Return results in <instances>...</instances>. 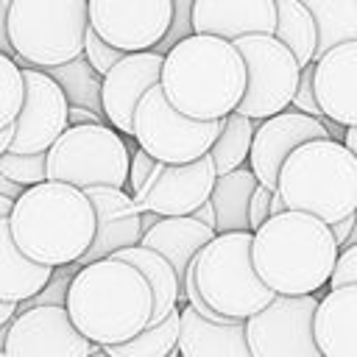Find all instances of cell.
<instances>
[{
    "label": "cell",
    "instance_id": "6",
    "mask_svg": "<svg viewBox=\"0 0 357 357\" xmlns=\"http://www.w3.org/2000/svg\"><path fill=\"white\" fill-rule=\"evenodd\" d=\"M11 56L28 67H59L81 56L86 0H11L3 11Z\"/></svg>",
    "mask_w": 357,
    "mask_h": 357
},
{
    "label": "cell",
    "instance_id": "11",
    "mask_svg": "<svg viewBox=\"0 0 357 357\" xmlns=\"http://www.w3.org/2000/svg\"><path fill=\"white\" fill-rule=\"evenodd\" d=\"M318 293L273 296L265 307L243 318L251 357H321L312 340V310Z\"/></svg>",
    "mask_w": 357,
    "mask_h": 357
},
{
    "label": "cell",
    "instance_id": "40",
    "mask_svg": "<svg viewBox=\"0 0 357 357\" xmlns=\"http://www.w3.org/2000/svg\"><path fill=\"white\" fill-rule=\"evenodd\" d=\"M357 226V212H351V215H346V218H340V220H335V223H329V231H332V240H335V245L337 248H343L346 245V240H349V234H351V229Z\"/></svg>",
    "mask_w": 357,
    "mask_h": 357
},
{
    "label": "cell",
    "instance_id": "26",
    "mask_svg": "<svg viewBox=\"0 0 357 357\" xmlns=\"http://www.w3.org/2000/svg\"><path fill=\"white\" fill-rule=\"evenodd\" d=\"M254 187H257V178L245 165L215 176V184L209 190V201L215 209V231L248 229V198Z\"/></svg>",
    "mask_w": 357,
    "mask_h": 357
},
{
    "label": "cell",
    "instance_id": "20",
    "mask_svg": "<svg viewBox=\"0 0 357 357\" xmlns=\"http://www.w3.org/2000/svg\"><path fill=\"white\" fill-rule=\"evenodd\" d=\"M273 0H190L192 33L237 39L243 33H273Z\"/></svg>",
    "mask_w": 357,
    "mask_h": 357
},
{
    "label": "cell",
    "instance_id": "36",
    "mask_svg": "<svg viewBox=\"0 0 357 357\" xmlns=\"http://www.w3.org/2000/svg\"><path fill=\"white\" fill-rule=\"evenodd\" d=\"M329 287H343V284H357V245H343L337 248V257L332 262Z\"/></svg>",
    "mask_w": 357,
    "mask_h": 357
},
{
    "label": "cell",
    "instance_id": "27",
    "mask_svg": "<svg viewBox=\"0 0 357 357\" xmlns=\"http://www.w3.org/2000/svg\"><path fill=\"white\" fill-rule=\"evenodd\" d=\"M276 8V22H273V36L296 56L298 67L310 64L315 59V17L301 0H273Z\"/></svg>",
    "mask_w": 357,
    "mask_h": 357
},
{
    "label": "cell",
    "instance_id": "25",
    "mask_svg": "<svg viewBox=\"0 0 357 357\" xmlns=\"http://www.w3.org/2000/svg\"><path fill=\"white\" fill-rule=\"evenodd\" d=\"M50 276V265H39L20 254L8 234V220L0 218V301L20 304L31 298Z\"/></svg>",
    "mask_w": 357,
    "mask_h": 357
},
{
    "label": "cell",
    "instance_id": "28",
    "mask_svg": "<svg viewBox=\"0 0 357 357\" xmlns=\"http://www.w3.org/2000/svg\"><path fill=\"white\" fill-rule=\"evenodd\" d=\"M251 134H254V120L240 114V112H229L220 117V131L209 145V159L215 165V173H229L240 165H245L248 159V148H251Z\"/></svg>",
    "mask_w": 357,
    "mask_h": 357
},
{
    "label": "cell",
    "instance_id": "45",
    "mask_svg": "<svg viewBox=\"0 0 357 357\" xmlns=\"http://www.w3.org/2000/svg\"><path fill=\"white\" fill-rule=\"evenodd\" d=\"M17 315V304H8V301H0V324L11 321Z\"/></svg>",
    "mask_w": 357,
    "mask_h": 357
},
{
    "label": "cell",
    "instance_id": "8",
    "mask_svg": "<svg viewBox=\"0 0 357 357\" xmlns=\"http://www.w3.org/2000/svg\"><path fill=\"white\" fill-rule=\"evenodd\" d=\"M128 145L109 123L67 126L45 151V178L73 187L109 184L126 190Z\"/></svg>",
    "mask_w": 357,
    "mask_h": 357
},
{
    "label": "cell",
    "instance_id": "37",
    "mask_svg": "<svg viewBox=\"0 0 357 357\" xmlns=\"http://www.w3.org/2000/svg\"><path fill=\"white\" fill-rule=\"evenodd\" d=\"M290 109L321 117V109H318L315 95H312V61L298 70V81H296V89H293V98H290Z\"/></svg>",
    "mask_w": 357,
    "mask_h": 357
},
{
    "label": "cell",
    "instance_id": "30",
    "mask_svg": "<svg viewBox=\"0 0 357 357\" xmlns=\"http://www.w3.org/2000/svg\"><path fill=\"white\" fill-rule=\"evenodd\" d=\"M315 17V56L324 53L326 47L357 39V0H326L321 8L312 11Z\"/></svg>",
    "mask_w": 357,
    "mask_h": 357
},
{
    "label": "cell",
    "instance_id": "47",
    "mask_svg": "<svg viewBox=\"0 0 357 357\" xmlns=\"http://www.w3.org/2000/svg\"><path fill=\"white\" fill-rule=\"evenodd\" d=\"M11 204H14V201H8V198H3V195H0V218H8Z\"/></svg>",
    "mask_w": 357,
    "mask_h": 357
},
{
    "label": "cell",
    "instance_id": "51",
    "mask_svg": "<svg viewBox=\"0 0 357 357\" xmlns=\"http://www.w3.org/2000/svg\"><path fill=\"white\" fill-rule=\"evenodd\" d=\"M165 357H178V349H170V351H167Z\"/></svg>",
    "mask_w": 357,
    "mask_h": 357
},
{
    "label": "cell",
    "instance_id": "50",
    "mask_svg": "<svg viewBox=\"0 0 357 357\" xmlns=\"http://www.w3.org/2000/svg\"><path fill=\"white\" fill-rule=\"evenodd\" d=\"M89 357H109V354H106V351H103V349H100V346H98V349H95V351H92V354H89Z\"/></svg>",
    "mask_w": 357,
    "mask_h": 357
},
{
    "label": "cell",
    "instance_id": "22",
    "mask_svg": "<svg viewBox=\"0 0 357 357\" xmlns=\"http://www.w3.org/2000/svg\"><path fill=\"white\" fill-rule=\"evenodd\" d=\"M176 349L181 357H251L243 321H209L192 304L178 310Z\"/></svg>",
    "mask_w": 357,
    "mask_h": 357
},
{
    "label": "cell",
    "instance_id": "15",
    "mask_svg": "<svg viewBox=\"0 0 357 357\" xmlns=\"http://www.w3.org/2000/svg\"><path fill=\"white\" fill-rule=\"evenodd\" d=\"M215 165L209 153H201L192 162H156L148 178L137 192H131L137 209H148L159 218L190 215L201 201L209 198L215 184Z\"/></svg>",
    "mask_w": 357,
    "mask_h": 357
},
{
    "label": "cell",
    "instance_id": "44",
    "mask_svg": "<svg viewBox=\"0 0 357 357\" xmlns=\"http://www.w3.org/2000/svg\"><path fill=\"white\" fill-rule=\"evenodd\" d=\"M340 142H343V148H346V151H351V153L357 156V123L343 128V137H340Z\"/></svg>",
    "mask_w": 357,
    "mask_h": 357
},
{
    "label": "cell",
    "instance_id": "41",
    "mask_svg": "<svg viewBox=\"0 0 357 357\" xmlns=\"http://www.w3.org/2000/svg\"><path fill=\"white\" fill-rule=\"evenodd\" d=\"M84 123H106L100 112H92L86 106H67V126H84Z\"/></svg>",
    "mask_w": 357,
    "mask_h": 357
},
{
    "label": "cell",
    "instance_id": "35",
    "mask_svg": "<svg viewBox=\"0 0 357 357\" xmlns=\"http://www.w3.org/2000/svg\"><path fill=\"white\" fill-rule=\"evenodd\" d=\"M81 56H84V61L98 73V75H103L120 56H123V50H117V47H112L109 42H103L92 28H86V33H84V50H81Z\"/></svg>",
    "mask_w": 357,
    "mask_h": 357
},
{
    "label": "cell",
    "instance_id": "38",
    "mask_svg": "<svg viewBox=\"0 0 357 357\" xmlns=\"http://www.w3.org/2000/svg\"><path fill=\"white\" fill-rule=\"evenodd\" d=\"M156 159L151 153H145L139 145L128 148V176H126V187H131V192H137L142 187V181L148 178V173L153 170Z\"/></svg>",
    "mask_w": 357,
    "mask_h": 357
},
{
    "label": "cell",
    "instance_id": "42",
    "mask_svg": "<svg viewBox=\"0 0 357 357\" xmlns=\"http://www.w3.org/2000/svg\"><path fill=\"white\" fill-rule=\"evenodd\" d=\"M190 218H195V220H201V223H206V226L215 229V209H212V201H209V198L201 201V204L190 212Z\"/></svg>",
    "mask_w": 357,
    "mask_h": 357
},
{
    "label": "cell",
    "instance_id": "9",
    "mask_svg": "<svg viewBox=\"0 0 357 357\" xmlns=\"http://www.w3.org/2000/svg\"><path fill=\"white\" fill-rule=\"evenodd\" d=\"M220 131V120H192L176 112L159 84L148 86L131 114V139L156 162H192L209 151Z\"/></svg>",
    "mask_w": 357,
    "mask_h": 357
},
{
    "label": "cell",
    "instance_id": "49",
    "mask_svg": "<svg viewBox=\"0 0 357 357\" xmlns=\"http://www.w3.org/2000/svg\"><path fill=\"white\" fill-rule=\"evenodd\" d=\"M6 332H8V321L0 324V349H3V340H6Z\"/></svg>",
    "mask_w": 357,
    "mask_h": 357
},
{
    "label": "cell",
    "instance_id": "16",
    "mask_svg": "<svg viewBox=\"0 0 357 357\" xmlns=\"http://www.w3.org/2000/svg\"><path fill=\"white\" fill-rule=\"evenodd\" d=\"M318 137H329L321 117L296 112V109H282L276 114H268L262 120H254V134H251V148H248V170L254 173L257 184H265L268 190L276 187V173L279 165L284 162V156L307 142V139H318Z\"/></svg>",
    "mask_w": 357,
    "mask_h": 357
},
{
    "label": "cell",
    "instance_id": "24",
    "mask_svg": "<svg viewBox=\"0 0 357 357\" xmlns=\"http://www.w3.org/2000/svg\"><path fill=\"white\" fill-rule=\"evenodd\" d=\"M112 257L134 265L142 273V279L148 282V287H151V315H148L145 326H153L156 321H162L170 310H176L184 301V287L178 284L170 262L159 251L134 243V245H126V248L114 251Z\"/></svg>",
    "mask_w": 357,
    "mask_h": 357
},
{
    "label": "cell",
    "instance_id": "23",
    "mask_svg": "<svg viewBox=\"0 0 357 357\" xmlns=\"http://www.w3.org/2000/svg\"><path fill=\"white\" fill-rule=\"evenodd\" d=\"M212 234H215L212 226H206L190 215H167V218H156V223L148 231H142L139 245L159 251L170 262L178 284L184 287V271H187L190 259L206 240H212Z\"/></svg>",
    "mask_w": 357,
    "mask_h": 357
},
{
    "label": "cell",
    "instance_id": "5",
    "mask_svg": "<svg viewBox=\"0 0 357 357\" xmlns=\"http://www.w3.org/2000/svg\"><path fill=\"white\" fill-rule=\"evenodd\" d=\"M273 190L284 209H301L335 223L357 212V156L340 139H307L284 156Z\"/></svg>",
    "mask_w": 357,
    "mask_h": 357
},
{
    "label": "cell",
    "instance_id": "34",
    "mask_svg": "<svg viewBox=\"0 0 357 357\" xmlns=\"http://www.w3.org/2000/svg\"><path fill=\"white\" fill-rule=\"evenodd\" d=\"M75 271H78V265H75V262H67V265H56V268H50L47 282H45V284L31 296V298L20 301V304H17V310L36 307V304H59V307H64L67 284H70V279H73V273H75Z\"/></svg>",
    "mask_w": 357,
    "mask_h": 357
},
{
    "label": "cell",
    "instance_id": "32",
    "mask_svg": "<svg viewBox=\"0 0 357 357\" xmlns=\"http://www.w3.org/2000/svg\"><path fill=\"white\" fill-rule=\"evenodd\" d=\"M22 95H25L22 67L11 53L0 50V128L14 123L22 106Z\"/></svg>",
    "mask_w": 357,
    "mask_h": 357
},
{
    "label": "cell",
    "instance_id": "13",
    "mask_svg": "<svg viewBox=\"0 0 357 357\" xmlns=\"http://www.w3.org/2000/svg\"><path fill=\"white\" fill-rule=\"evenodd\" d=\"M98 346L89 343L59 304H36L17 310L3 340L6 357H89Z\"/></svg>",
    "mask_w": 357,
    "mask_h": 357
},
{
    "label": "cell",
    "instance_id": "4",
    "mask_svg": "<svg viewBox=\"0 0 357 357\" xmlns=\"http://www.w3.org/2000/svg\"><path fill=\"white\" fill-rule=\"evenodd\" d=\"M6 220L20 254L50 268L75 262L95 234V209L84 190L53 178L25 187Z\"/></svg>",
    "mask_w": 357,
    "mask_h": 357
},
{
    "label": "cell",
    "instance_id": "3",
    "mask_svg": "<svg viewBox=\"0 0 357 357\" xmlns=\"http://www.w3.org/2000/svg\"><path fill=\"white\" fill-rule=\"evenodd\" d=\"M64 310L89 343H123L148 324L151 287L134 265L117 257H100L73 273Z\"/></svg>",
    "mask_w": 357,
    "mask_h": 357
},
{
    "label": "cell",
    "instance_id": "29",
    "mask_svg": "<svg viewBox=\"0 0 357 357\" xmlns=\"http://www.w3.org/2000/svg\"><path fill=\"white\" fill-rule=\"evenodd\" d=\"M176 335H178V307L170 310L153 326H142L128 340L109 343V346H100V349L109 357H165L170 349H176Z\"/></svg>",
    "mask_w": 357,
    "mask_h": 357
},
{
    "label": "cell",
    "instance_id": "19",
    "mask_svg": "<svg viewBox=\"0 0 357 357\" xmlns=\"http://www.w3.org/2000/svg\"><path fill=\"white\" fill-rule=\"evenodd\" d=\"M84 195L89 198L95 209V234L84 254L75 259V265H86L100 257H112L114 251L139 243L142 229H139V209L134 198L123 187H109V184H92L84 187Z\"/></svg>",
    "mask_w": 357,
    "mask_h": 357
},
{
    "label": "cell",
    "instance_id": "31",
    "mask_svg": "<svg viewBox=\"0 0 357 357\" xmlns=\"http://www.w3.org/2000/svg\"><path fill=\"white\" fill-rule=\"evenodd\" d=\"M47 73L56 78V84L64 89V98L70 106H86L92 112H100V75L84 61V56H75L67 64L47 67Z\"/></svg>",
    "mask_w": 357,
    "mask_h": 357
},
{
    "label": "cell",
    "instance_id": "14",
    "mask_svg": "<svg viewBox=\"0 0 357 357\" xmlns=\"http://www.w3.org/2000/svg\"><path fill=\"white\" fill-rule=\"evenodd\" d=\"M22 67V106L14 117V134L8 142V151L17 153H39L47 151V145L67 128V98L64 89L56 84V78L47 70L39 67Z\"/></svg>",
    "mask_w": 357,
    "mask_h": 357
},
{
    "label": "cell",
    "instance_id": "2",
    "mask_svg": "<svg viewBox=\"0 0 357 357\" xmlns=\"http://www.w3.org/2000/svg\"><path fill=\"white\" fill-rule=\"evenodd\" d=\"M335 257L329 223L301 209L268 215L251 231V265L262 284L279 296L324 290Z\"/></svg>",
    "mask_w": 357,
    "mask_h": 357
},
{
    "label": "cell",
    "instance_id": "39",
    "mask_svg": "<svg viewBox=\"0 0 357 357\" xmlns=\"http://www.w3.org/2000/svg\"><path fill=\"white\" fill-rule=\"evenodd\" d=\"M268 198H271V190L265 184H257L251 190V198H248V231H254L268 218Z\"/></svg>",
    "mask_w": 357,
    "mask_h": 357
},
{
    "label": "cell",
    "instance_id": "18",
    "mask_svg": "<svg viewBox=\"0 0 357 357\" xmlns=\"http://www.w3.org/2000/svg\"><path fill=\"white\" fill-rule=\"evenodd\" d=\"M312 95L321 117L357 123V39L337 42L312 59Z\"/></svg>",
    "mask_w": 357,
    "mask_h": 357
},
{
    "label": "cell",
    "instance_id": "33",
    "mask_svg": "<svg viewBox=\"0 0 357 357\" xmlns=\"http://www.w3.org/2000/svg\"><path fill=\"white\" fill-rule=\"evenodd\" d=\"M0 173L20 187H31L36 181H45V151L39 153H17L3 151L0 153Z\"/></svg>",
    "mask_w": 357,
    "mask_h": 357
},
{
    "label": "cell",
    "instance_id": "10",
    "mask_svg": "<svg viewBox=\"0 0 357 357\" xmlns=\"http://www.w3.org/2000/svg\"><path fill=\"white\" fill-rule=\"evenodd\" d=\"M231 45L245 64V89L234 112L262 120L287 109L301 70L296 56L273 33H243L231 39Z\"/></svg>",
    "mask_w": 357,
    "mask_h": 357
},
{
    "label": "cell",
    "instance_id": "12",
    "mask_svg": "<svg viewBox=\"0 0 357 357\" xmlns=\"http://www.w3.org/2000/svg\"><path fill=\"white\" fill-rule=\"evenodd\" d=\"M173 20V0H86L89 28L112 47L153 50Z\"/></svg>",
    "mask_w": 357,
    "mask_h": 357
},
{
    "label": "cell",
    "instance_id": "17",
    "mask_svg": "<svg viewBox=\"0 0 357 357\" xmlns=\"http://www.w3.org/2000/svg\"><path fill=\"white\" fill-rule=\"evenodd\" d=\"M159 67H162V53L156 50H131L123 53L103 75H100V114L103 120L131 137V114L142 92L153 84H159Z\"/></svg>",
    "mask_w": 357,
    "mask_h": 357
},
{
    "label": "cell",
    "instance_id": "21",
    "mask_svg": "<svg viewBox=\"0 0 357 357\" xmlns=\"http://www.w3.org/2000/svg\"><path fill=\"white\" fill-rule=\"evenodd\" d=\"M312 340L321 357H357V284L329 287L312 310Z\"/></svg>",
    "mask_w": 357,
    "mask_h": 357
},
{
    "label": "cell",
    "instance_id": "1",
    "mask_svg": "<svg viewBox=\"0 0 357 357\" xmlns=\"http://www.w3.org/2000/svg\"><path fill=\"white\" fill-rule=\"evenodd\" d=\"M159 89L176 112L192 120H220L234 112L245 89L243 56L223 36L187 33L162 53Z\"/></svg>",
    "mask_w": 357,
    "mask_h": 357
},
{
    "label": "cell",
    "instance_id": "52",
    "mask_svg": "<svg viewBox=\"0 0 357 357\" xmlns=\"http://www.w3.org/2000/svg\"><path fill=\"white\" fill-rule=\"evenodd\" d=\"M178 357H181V354H178Z\"/></svg>",
    "mask_w": 357,
    "mask_h": 357
},
{
    "label": "cell",
    "instance_id": "7",
    "mask_svg": "<svg viewBox=\"0 0 357 357\" xmlns=\"http://www.w3.org/2000/svg\"><path fill=\"white\" fill-rule=\"evenodd\" d=\"M198 296L226 318H248L276 293L251 265V231H215L190 259Z\"/></svg>",
    "mask_w": 357,
    "mask_h": 357
},
{
    "label": "cell",
    "instance_id": "48",
    "mask_svg": "<svg viewBox=\"0 0 357 357\" xmlns=\"http://www.w3.org/2000/svg\"><path fill=\"white\" fill-rule=\"evenodd\" d=\"M301 3H304V6L310 8V11H315V8H321V6L326 3V0H301Z\"/></svg>",
    "mask_w": 357,
    "mask_h": 357
},
{
    "label": "cell",
    "instance_id": "43",
    "mask_svg": "<svg viewBox=\"0 0 357 357\" xmlns=\"http://www.w3.org/2000/svg\"><path fill=\"white\" fill-rule=\"evenodd\" d=\"M25 187H20L17 181H11V178H6L3 173H0V195L3 198H8V201H14V198H20V192H22Z\"/></svg>",
    "mask_w": 357,
    "mask_h": 357
},
{
    "label": "cell",
    "instance_id": "46",
    "mask_svg": "<svg viewBox=\"0 0 357 357\" xmlns=\"http://www.w3.org/2000/svg\"><path fill=\"white\" fill-rule=\"evenodd\" d=\"M11 134H14V123H11V126H6V128H0V153H3V151H8Z\"/></svg>",
    "mask_w": 357,
    "mask_h": 357
}]
</instances>
